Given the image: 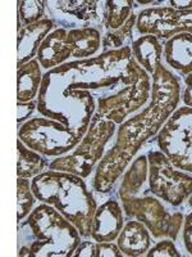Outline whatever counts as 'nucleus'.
I'll return each mask as SVG.
<instances>
[{
    "label": "nucleus",
    "mask_w": 192,
    "mask_h": 257,
    "mask_svg": "<svg viewBox=\"0 0 192 257\" xmlns=\"http://www.w3.org/2000/svg\"><path fill=\"white\" fill-rule=\"evenodd\" d=\"M31 188L38 202L56 207L78 229L82 238H91L98 203L81 176L48 170L32 179Z\"/></svg>",
    "instance_id": "5"
},
{
    "label": "nucleus",
    "mask_w": 192,
    "mask_h": 257,
    "mask_svg": "<svg viewBox=\"0 0 192 257\" xmlns=\"http://www.w3.org/2000/svg\"><path fill=\"white\" fill-rule=\"evenodd\" d=\"M180 99L184 100L186 107L192 108V73L184 77V89L182 91Z\"/></svg>",
    "instance_id": "30"
},
{
    "label": "nucleus",
    "mask_w": 192,
    "mask_h": 257,
    "mask_svg": "<svg viewBox=\"0 0 192 257\" xmlns=\"http://www.w3.org/2000/svg\"><path fill=\"white\" fill-rule=\"evenodd\" d=\"M78 229L52 206L40 203L18 229V256L70 257L81 240Z\"/></svg>",
    "instance_id": "4"
},
{
    "label": "nucleus",
    "mask_w": 192,
    "mask_h": 257,
    "mask_svg": "<svg viewBox=\"0 0 192 257\" xmlns=\"http://www.w3.org/2000/svg\"><path fill=\"white\" fill-rule=\"evenodd\" d=\"M163 54L166 64L177 71L180 76L192 73V35L178 34L168 39L163 45Z\"/></svg>",
    "instance_id": "16"
},
{
    "label": "nucleus",
    "mask_w": 192,
    "mask_h": 257,
    "mask_svg": "<svg viewBox=\"0 0 192 257\" xmlns=\"http://www.w3.org/2000/svg\"><path fill=\"white\" fill-rule=\"evenodd\" d=\"M35 109H38V99L31 100V102H18L17 122L22 125L28 121V117L34 113Z\"/></svg>",
    "instance_id": "27"
},
{
    "label": "nucleus",
    "mask_w": 192,
    "mask_h": 257,
    "mask_svg": "<svg viewBox=\"0 0 192 257\" xmlns=\"http://www.w3.org/2000/svg\"><path fill=\"white\" fill-rule=\"evenodd\" d=\"M170 7L177 11H190L192 9V0H187V2H182V0H170L169 2Z\"/></svg>",
    "instance_id": "31"
},
{
    "label": "nucleus",
    "mask_w": 192,
    "mask_h": 257,
    "mask_svg": "<svg viewBox=\"0 0 192 257\" xmlns=\"http://www.w3.org/2000/svg\"><path fill=\"white\" fill-rule=\"evenodd\" d=\"M152 80L148 104L120 123L116 130V143L96 166L92 187L98 193L112 192L141 147L159 134L164 123L178 108L180 85L174 73L162 63L156 67Z\"/></svg>",
    "instance_id": "2"
},
{
    "label": "nucleus",
    "mask_w": 192,
    "mask_h": 257,
    "mask_svg": "<svg viewBox=\"0 0 192 257\" xmlns=\"http://www.w3.org/2000/svg\"><path fill=\"white\" fill-rule=\"evenodd\" d=\"M67 45L70 50L72 58L76 61L92 58L102 49V31L95 27L68 30Z\"/></svg>",
    "instance_id": "17"
},
{
    "label": "nucleus",
    "mask_w": 192,
    "mask_h": 257,
    "mask_svg": "<svg viewBox=\"0 0 192 257\" xmlns=\"http://www.w3.org/2000/svg\"><path fill=\"white\" fill-rule=\"evenodd\" d=\"M116 123L95 113L88 132L78 146L68 155L56 157L49 164V170L66 171L86 179L104 157L105 146L116 134Z\"/></svg>",
    "instance_id": "6"
},
{
    "label": "nucleus",
    "mask_w": 192,
    "mask_h": 257,
    "mask_svg": "<svg viewBox=\"0 0 192 257\" xmlns=\"http://www.w3.org/2000/svg\"><path fill=\"white\" fill-rule=\"evenodd\" d=\"M74 257L84 256V257H96V242H90V240H82L76 248Z\"/></svg>",
    "instance_id": "29"
},
{
    "label": "nucleus",
    "mask_w": 192,
    "mask_h": 257,
    "mask_svg": "<svg viewBox=\"0 0 192 257\" xmlns=\"http://www.w3.org/2000/svg\"><path fill=\"white\" fill-rule=\"evenodd\" d=\"M156 142L173 166L192 174V108L184 105L176 109L158 134Z\"/></svg>",
    "instance_id": "9"
},
{
    "label": "nucleus",
    "mask_w": 192,
    "mask_h": 257,
    "mask_svg": "<svg viewBox=\"0 0 192 257\" xmlns=\"http://www.w3.org/2000/svg\"><path fill=\"white\" fill-rule=\"evenodd\" d=\"M48 2L20 0L18 2V29L34 25L42 20Z\"/></svg>",
    "instance_id": "23"
},
{
    "label": "nucleus",
    "mask_w": 192,
    "mask_h": 257,
    "mask_svg": "<svg viewBox=\"0 0 192 257\" xmlns=\"http://www.w3.org/2000/svg\"><path fill=\"white\" fill-rule=\"evenodd\" d=\"M18 147V178L34 179L44 173L45 167H49L46 157L35 152L24 146L20 139L17 142Z\"/></svg>",
    "instance_id": "20"
},
{
    "label": "nucleus",
    "mask_w": 192,
    "mask_h": 257,
    "mask_svg": "<svg viewBox=\"0 0 192 257\" xmlns=\"http://www.w3.org/2000/svg\"><path fill=\"white\" fill-rule=\"evenodd\" d=\"M136 21L137 15L134 13L120 29L105 32L104 36H102V50L108 52V50H116L127 47V41L132 38L134 27H136Z\"/></svg>",
    "instance_id": "22"
},
{
    "label": "nucleus",
    "mask_w": 192,
    "mask_h": 257,
    "mask_svg": "<svg viewBox=\"0 0 192 257\" xmlns=\"http://www.w3.org/2000/svg\"><path fill=\"white\" fill-rule=\"evenodd\" d=\"M44 75L38 58L18 67V102H31L38 96Z\"/></svg>",
    "instance_id": "19"
},
{
    "label": "nucleus",
    "mask_w": 192,
    "mask_h": 257,
    "mask_svg": "<svg viewBox=\"0 0 192 257\" xmlns=\"http://www.w3.org/2000/svg\"><path fill=\"white\" fill-rule=\"evenodd\" d=\"M134 4L132 0H109L105 2L106 18H105L104 29L106 31L118 30L130 20L134 15Z\"/></svg>",
    "instance_id": "21"
},
{
    "label": "nucleus",
    "mask_w": 192,
    "mask_h": 257,
    "mask_svg": "<svg viewBox=\"0 0 192 257\" xmlns=\"http://www.w3.org/2000/svg\"><path fill=\"white\" fill-rule=\"evenodd\" d=\"M150 95L152 77L127 45L46 71L38 111L70 128L88 126L95 113L120 125L142 108Z\"/></svg>",
    "instance_id": "1"
},
{
    "label": "nucleus",
    "mask_w": 192,
    "mask_h": 257,
    "mask_svg": "<svg viewBox=\"0 0 192 257\" xmlns=\"http://www.w3.org/2000/svg\"><path fill=\"white\" fill-rule=\"evenodd\" d=\"M148 185L155 197L178 207L192 194V175L173 166L162 151L148 153Z\"/></svg>",
    "instance_id": "8"
},
{
    "label": "nucleus",
    "mask_w": 192,
    "mask_h": 257,
    "mask_svg": "<svg viewBox=\"0 0 192 257\" xmlns=\"http://www.w3.org/2000/svg\"><path fill=\"white\" fill-rule=\"evenodd\" d=\"M116 244L124 256H144L152 247V233L146 225L138 220L131 219L123 225Z\"/></svg>",
    "instance_id": "15"
},
{
    "label": "nucleus",
    "mask_w": 192,
    "mask_h": 257,
    "mask_svg": "<svg viewBox=\"0 0 192 257\" xmlns=\"http://www.w3.org/2000/svg\"><path fill=\"white\" fill-rule=\"evenodd\" d=\"M18 188V222L24 221L30 213H31L32 208L35 202L38 201L32 192L31 181L28 179L18 178L17 181Z\"/></svg>",
    "instance_id": "24"
},
{
    "label": "nucleus",
    "mask_w": 192,
    "mask_h": 257,
    "mask_svg": "<svg viewBox=\"0 0 192 257\" xmlns=\"http://www.w3.org/2000/svg\"><path fill=\"white\" fill-rule=\"evenodd\" d=\"M148 156H138L123 175L118 189L126 216L146 225L155 239L170 238L176 242L184 217L182 212H169L160 198L145 188L148 183Z\"/></svg>",
    "instance_id": "3"
},
{
    "label": "nucleus",
    "mask_w": 192,
    "mask_h": 257,
    "mask_svg": "<svg viewBox=\"0 0 192 257\" xmlns=\"http://www.w3.org/2000/svg\"><path fill=\"white\" fill-rule=\"evenodd\" d=\"M136 29L141 35L168 39L178 34L192 35V9L177 11L172 7H152L137 15Z\"/></svg>",
    "instance_id": "10"
},
{
    "label": "nucleus",
    "mask_w": 192,
    "mask_h": 257,
    "mask_svg": "<svg viewBox=\"0 0 192 257\" xmlns=\"http://www.w3.org/2000/svg\"><path fill=\"white\" fill-rule=\"evenodd\" d=\"M187 201H188V206H190V207H192V194L188 197V199H187Z\"/></svg>",
    "instance_id": "32"
},
{
    "label": "nucleus",
    "mask_w": 192,
    "mask_h": 257,
    "mask_svg": "<svg viewBox=\"0 0 192 257\" xmlns=\"http://www.w3.org/2000/svg\"><path fill=\"white\" fill-rule=\"evenodd\" d=\"M122 257L124 254L113 242H96V257Z\"/></svg>",
    "instance_id": "26"
},
{
    "label": "nucleus",
    "mask_w": 192,
    "mask_h": 257,
    "mask_svg": "<svg viewBox=\"0 0 192 257\" xmlns=\"http://www.w3.org/2000/svg\"><path fill=\"white\" fill-rule=\"evenodd\" d=\"M148 257H159V256H169V257H180V253L178 252L177 247L174 244V240L170 238H166L158 242L154 247L148 249Z\"/></svg>",
    "instance_id": "25"
},
{
    "label": "nucleus",
    "mask_w": 192,
    "mask_h": 257,
    "mask_svg": "<svg viewBox=\"0 0 192 257\" xmlns=\"http://www.w3.org/2000/svg\"><path fill=\"white\" fill-rule=\"evenodd\" d=\"M56 24L50 18H42L34 25H28L18 31V67L38 57V48Z\"/></svg>",
    "instance_id": "13"
},
{
    "label": "nucleus",
    "mask_w": 192,
    "mask_h": 257,
    "mask_svg": "<svg viewBox=\"0 0 192 257\" xmlns=\"http://www.w3.org/2000/svg\"><path fill=\"white\" fill-rule=\"evenodd\" d=\"M50 20L62 29L73 30L84 27H95L102 31L105 25L106 9L105 2H48Z\"/></svg>",
    "instance_id": "11"
},
{
    "label": "nucleus",
    "mask_w": 192,
    "mask_h": 257,
    "mask_svg": "<svg viewBox=\"0 0 192 257\" xmlns=\"http://www.w3.org/2000/svg\"><path fill=\"white\" fill-rule=\"evenodd\" d=\"M182 237H184V248L192 256V211L184 217Z\"/></svg>",
    "instance_id": "28"
},
{
    "label": "nucleus",
    "mask_w": 192,
    "mask_h": 257,
    "mask_svg": "<svg viewBox=\"0 0 192 257\" xmlns=\"http://www.w3.org/2000/svg\"><path fill=\"white\" fill-rule=\"evenodd\" d=\"M123 225V207L116 199H108L96 208L91 222V239L95 242H114Z\"/></svg>",
    "instance_id": "12"
},
{
    "label": "nucleus",
    "mask_w": 192,
    "mask_h": 257,
    "mask_svg": "<svg viewBox=\"0 0 192 257\" xmlns=\"http://www.w3.org/2000/svg\"><path fill=\"white\" fill-rule=\"evenodd\" d=\"M132 56L146 72L152 76L159 64H162L163 47L154 35H142L132 43Z\"/></svg>",
    "instance_id": "18"
},
{
    "label": "nucleus",
    "mask_w": 192,
    "mask_h": 257,
    "mask_svg": "<svg viewBox=\"0 0 192 257\" xmlns=\"http://www.w3.org/2000/svg\"><path fill=\"white\" fill-rule=\"evenodd\" d=\"M18 137L30 149L45 157H60L76 148L82 138L63 125L48 117H34L22 123Z\"/></svg>",
    "instance_id": "7"
},
{
    "label": "nucleus",
    "mask_w": 192,
    "mask_h": 257,
    "mask_svg": "<svg viewBox=\"0 0 192 257\" xmlns=\"http://www.w3.org/2000/svg\"><path fill=\"white\" fill-rule=\"evenodd\" d=\"M68 30L56 27L52 30L45 40L41 43L38 52V61L41 68L50 71L59 67L64 62L72 58L70 50L67 45Z\"/></svg>",
    "instance_id": "14"
}]
</instances>
